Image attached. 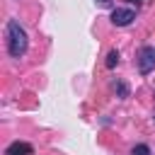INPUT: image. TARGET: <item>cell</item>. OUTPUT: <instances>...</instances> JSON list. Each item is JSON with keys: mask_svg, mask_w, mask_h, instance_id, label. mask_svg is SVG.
Masks as SVG:
<instances>
[{"mask_svg": "<svg viewBox=\"0 0 155 155\" xmlns=\"http://www.w3.org/2000/svg\"><path fill=\"white\" fill-rule=\"evenodd\" d=\"M29 48V39H27V31L19 27L17 19H10L7 22V51L12 58H22Z\"/></svg>", "mask_w": 155, "mask_h": 155, "instance_id": "1", "label": "cell"}, {"mask_svg": "<svg viewBox=\"0 0 155 155\" xmlns=\"http://www.w3.org/2000/svg\"><path fill=\"white\" fill-rule=\"evenodd\" d=\"M155 65V48L153 46H143L140 48V56H138V70L143 75H148Z\"/></svg>", "mask_w": 155, "mask_h": 155, "instance_id": "2", "label": "cell"}, {"mask_svg": "<svg viewBox=\"0 0 155 155\" xmlns=\"http://www.w3.org/2000/svg\"><path fill=\"white\" fill-rule=\"evenodd\" d=\"M133 19H136V12L128 10V7H116V10L111 12V22H114L116 27H128Z\"/></svg>", "mask_w": 155, "mask_h": 155, "instance_id": "3", "label": "cell"}, {"mask_svg": "<svg viewBox=\"0 0 155 155\" xmlns=\"http://www.w3.org/2000/svg\"><path fill=\"white\" fill-rule=\"evenodd\" d=\"M5 155H34V148L29 143H24V140H15V143L7 145Z\"/></svg>", "mask_w": 155, "mask_h": 155, "instance_id": "4", "label": "cell"}, {"mask_svg": "<svg viewBox=\"0 0 155 155\" xmlns=\"http://www.w3.org/2000/svg\"><path fill=\"white\" fill-rule=\"evenodd\" d=\"M114 90L119 92V97H121V99H124V97H128V85H126V82H121V80H119V82H114Z\"/></svg>", "mask_w": 155, "mask_h": 155, "instance_id": "5", "label": "cell"}, {"mask_svg": "<svg viewBox=\"0 0 155 155\" xmlns=\"http://www.w3.org/2000/svg\"><path fill=\"white\" fill-rule=\"evenodd\" d=\"M119 63V53L116 51H109V56H107V68H114Z\"/></svg>", "mask_w": 155, "mask_h": 155, "instance_id": "6", "label": "cell"}, {"mask_svg": "<svg viewBox=\"0 0 155 155\" xmlns=\"http://www.w3.org/2000/svg\"><path fill=\"white\" fill-rule=\"evenodd\" d=\"M131 155H150V148H148V145H136V148L131 150Z\"/></svg>", "mask_w": 155, "mask_h": 155, "instance_id": "7", "label": "cell"}, {"mask_svg": "<svg viewBox=\"0 0 155 155\" xmlns=\"http://www.w3.org/2000/svg\"><path fill=\"white\" fill-rule=\"evenodd\" d=\"M97 2H99L102 7H109V5H111V0H97Z\"/></svg>", "mask_w": 155, "mask_h": 155, "instance_id": "8", "label": "cell"}, {"mask_svg": "<svg viewBox=\"0 0 155 155\" xmlns=\"http://www.w3.org/2000/svg\"><path fill=\"white\" fill-rule=\"evenodd\" d=\"M128 2H140V0H128Z\"/></svg>", "mask_w": 155, "mask_h": 155, "instance_id": "9", "label": "cell"}]
</instances>
